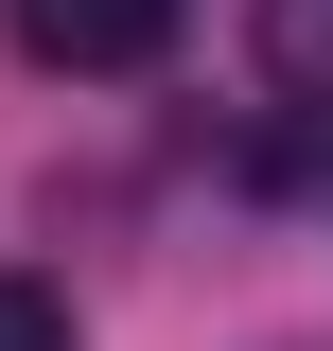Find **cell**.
<instances>
[{
	"label": "cell",
	"mask_w": 333,
	"mask_h": 351,
	"mask_svg": "<svg viewBox=\"0 0 333 351\" xmlns=\"http://www.w3.org/2000/svg\"><path fill=\"white\" fill-rule=\"evenodd\" d=\"M18 53H36V71H158L175 0H18Z\"/></svg>",
	"instance_id": "obj_1"
},
{
	"label": "cell",
	"mask_w": 333,
	"mask_h": 351,
	"mask_svg": "<svg viewBox=\"0 0 333 351\" xmlns=\"http://www.w3.org/2000/svg\"><path fill=\"white\" fill-rule=\"evenodd\" d=\"M263 71L281 106H333V0H263Z\"/></svg>",
	"instance_id": "obj_2"
},
{
	"label": "cell",
	"mask_w": 333,
	"mask_h": 351,
	"mask_svg": "<svg viewBox=\"0 0 333 351\" xmlns=\"http://www.w3.org/2000/svg\"><path fill=\"white\" fill-rule=\"evenodd\" d=\"M0 351H71V299H53V281H18V263H0Z\"/></svg>",
	"instance_id": "obj_3"
}]
</instances>
